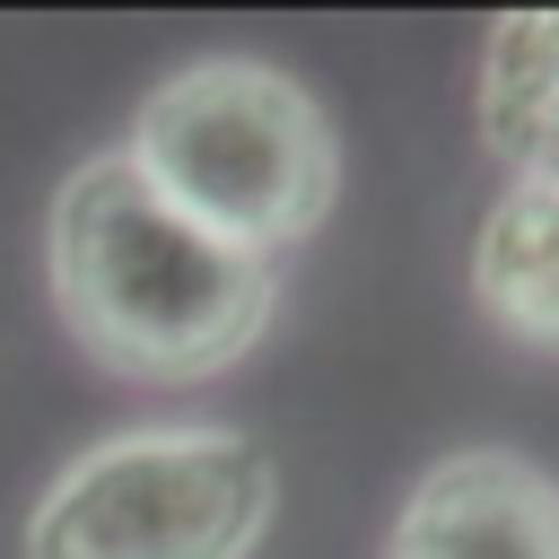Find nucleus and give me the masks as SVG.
Masks as SVG:
<instances>
[{
	"mask_svg": "<svg viewBox=\"0 0 559 559\" xmlns=\"http://www.w3.org/2000/svg\"><path fill=\"white\" fill-rule=\"evenodd\" d=\"M52 306L70 341L148 384H192L236 367L280 306L271 253H245L183 218L122 148L79 157L70 183L52 192Z\"/></svg>",
	"mask_w": 559,
	"mask_h": 559,
	"instance_id": "obj_1",
	"label": "nucleus"
},
{
	"mask_svg": "<svg viewBox=\"0 0 559 559\" xmlns=\"http://www.w3.org/2000/svg\"><path fill=\"white\" fill-rule=\"evenodd\" d=\"M122 157L210 236L245 253H280L332 218L341 192V148L323 105L271 70V61H183L157 79L131 114Z\"/></svg>",
	"mask_w": 559,
	"mask_h": 559,
	"instance_id": "obj_2",
	"label": "nucleus"
},
{
	"mask_svg": "<svg viewBox=\"0 0 559 559\" xmlns=\"http://www.w3.org/2000/svg\"><path fill=\"white\" fill-rule=\"evenodd\" d=\"M472 297L480 314L559 358V183H507L472 236Z\"/></svg>",
	"mask_w": 559,
	"mask_h": 559,
	"instance_id": "obj_5",
	"label": "nucleus"
},
{
	"mask_svg": "<svg viewBox=\"0 0 559 559\" xmlns=\"http://www.w3.org/2000/svg\"><path fill=\"white\" fill-rule=\"evenodd\" d=\"M384 559H559V480L507 445H463L419 472Z\"/></svg>",
	"mask_w": 559,
	"mask_h": 559,
	"instance_id": "obj_4",
	"label": "nucleus"
},
{
	"mask_svg": "<svg viewBox=\"0 0 559 559\" xmlns=\"http://www.w3.org/2000/svg\"><path fill=\"white\" fill-rule=\"evenodd\" d=\"M480 140L515 183H559V9L498 17L480 44Z\"/></svg>",
	"mask_w": 559,
	"mask_h": 559,
	"instance_id": "obj_6",
	"label": "nucleus"
},
{
	"mask_svg": "<svg viewBox=\"0 0 559 559\" xmlns=\"http://www.w3.org/2000/svg\"><path fill=\"white\" fill-rule=\"evenodd\" d=\"M271 507L280 472L245 428H114L44 480L26 559H245Z\"/></svg>",
	"mask_w": 559,
	"mask_h": 559,
	"instance_id": "obj_3",
	"label": "nucleus"
}]
</instances>
